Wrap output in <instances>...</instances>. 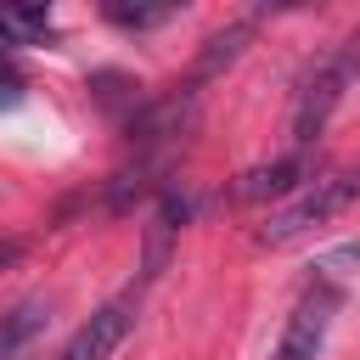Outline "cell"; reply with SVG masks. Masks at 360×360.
Listing matches in <instances>:
<instances>
[{"mask_svg": "<svg viewBox=\"0 0 360 360\" xmlns=\"http://www.w3.org/2000/svg\"><path fill=\"white\" fill-rule=\"evenodd\" d=\"M354 79H360V22H354L343 39H332V45L304 68V79H298V90H292V118H287L292 152H309V146L321 141V129L332 124V112L343 107V96H349Z\"/></svg>", "mask_w": 360, "mask_h": 360, "instance_id": "1", "label": "cell"}, {"mask_svg": "<svg viewBox=\"0 0 360 360\" xmlns=\"http://www.w3.org/2000/svg\"><path fill=\"white\" fill-rule=\"evenodd\" d=\"M354 197H360V163H349V169H315L292 197H281V202L264 214L259 242H264V248H287V242L309 236L315 225H332Z\"/></svg>", "mask_w": 360, "mask_h": 360, "instance_id": "2", "label": "cell"}, {"mask_svg": "<svg viewBox=\"0 0 360 360\" xmlns=\"http://www.w3.org/2000/svg\"><path fill=\"white\" fill-rule=\"evenodd\" d=\"M338 309H343V292H338L332 281H309V287L298 292V304H292V315H287L270 360H321Z\"/></svg>", "mask_w": 360, "mask_h": 360, "instance_id": "3", "label": "cell"}, {"mask_svg": "<svg viewBox=\"0 0 360 360\" xmlns=\"http://www.w3.org/2000/svg\"><path fill=\"white\" fill-rule=\"evenodd\" d=\"M129 326H135V292H118L101 309H90V321H79V332L62 343L56 360H112V349L129 338Z\"/></svg>", "mask_w": 360, "mask_h": 360, "instance_id": "4", "label": "cell"}, {"mask_svg": "<svg viewBox=\"0 0 360 360\" xmlns=\"http://www.w3.org/2000/svg\"><path fill=\"white\" fill-rule=\"evenodd\" d=\"M315 174V158L309 152H287V158H270V163H253L248 174H236L231 186V202H264V197H292L304 180Z\"/></svg>", "mask_w": 360, "mask_h": 360, "instance_id": "5", "label": "cell"}, {"mask_svg": "<svg viewBox=\"0 0 360 360\" xmlns=\"http://www.w3.org/2000/svg\"><path fill=\"white\" fill-rule=\"evenodd\" d=\"M186 214H191V202H186L180 191H158L152 219H146V253H141V276H146V281L163 276V264H169V253H174V242H180V231H186Z\"/></svg>", "mask_w": 360, "mask_h": 360, "instance_id": "6", "label": "cell"}, {"mask_svg": "<svg viewBox=\"0 0 360 360\" xmlns=\"http://www.w3.org/2000/svg\"><path fill=\"white\" fill-rule=\"evenodd\" d=\"M248 39H253V17H236V22H225V28H214L208 39H202V51H197V62H191V73H186V90L197 96L202 84H214L242 51H248Z\"/></svg>", "mask_w": 360, "mask_h": 360, "instance_id": "7", "label": "cell"}, {"mask_svg": "<svg viewBox=\"0 0 360 360\" xmlns=\"http://www.w3.org/2000/svg\"><path fill=\"white\" fill-rule=\"evenodd\" d=\"M51 321V304L45 298H17L6 315H0V360H17Z\"/></svg>", "mask_w": 360, "mask_h": 360, "instance_id": "8", "label": "cell"}, {"mask_svg": "<svg viewBox=\"0 0 360 360\" xmlns=\"http://www.w3.org/2000/svg\"><path fill=\"white\" fill-rule=\"evenodd\" d=\"M0 22L17 45H39L51 39V6H0Z\"/></svg>", "mask_w": 360, "mask_h": 360, "instance_id": "9", "label": "cell"}, {"mask_svg": "<svg viewBox=\"0 0 360 360\" xmlns=\"http://www.w3.org/2000/svg\"><path fill=\"white\" fill-rule=\"evenodd\" d=\"M107 11V22H118V28H163L169 17H174V6H101Z\"/></svg>", "mask_w": 360, "mask_h": 360, "instance_id": "10", "label": "cell"}, {"mask_svg": "<svg viewBox=\"0 0 360 360\" xmlns=\"http://www.w3.org/2000/svg\"><path fill=\"white\" fill-rule=\"evenodd\" d=\"M22 101V73H17V62L0 51V107H17Z\"/></svg>", "mask_w": 360, "mask_h": 360, "instance_id": "11", "label": "cell"}, {"mask_svg": "<svg viewBox=\"0 0 360 360\" xmlns=\"http://www.w3.org/2000/svg\"><path fill=\"white\" fill-rule=\"evenodd\" d=\"M22 248H28L22 236H11V242H0V270H6V264H17V259H22Z\"/></svg>", "mask_w": 360, "mask_h": 360, "instance_id": "12", "label": "cell"}]
</instances>
